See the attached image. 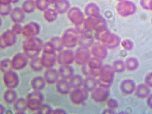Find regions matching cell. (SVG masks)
Masks as SVG:
<instances>
[{"mask_svg": "<svg viewBox=\"0 0 152 114\" xmlns=\"http://www.w3.org/2000/svg\"><path fill=\"white\" fill-rule=\"evenodd\" d=\"M50 4H54L58 0H46Z\"/></svg>", "mask_w": 152, "mask_h": 114, "instance_id": "obj_52", "label": "cell"}, {"mask_svg": "<svg viewBox=\"0 0 152 114\" xmlns=\"http://www.w3.org/2000/svg\"><path fill=\"white\" fill-rule=\"evenodd\" d=\"M25 13L22 8L17 7L12 9L10 15L11 19L14 23H20L25 19Z\"/></svg>", "mask_w": 152, "mask_h": 114, "instance_id": "obj_21", "label": "cell"}, {"mask_svg": "<svg viewBox=\"0 0 152 114\" xmlns=\"http://www.w3.org/2000/svg\"><path fill=\"white\" fill-rule=\"evenodd\" d=\"M50 41L56 51L60 52L62 50L64 46L61 38L58 37H54L51 39Z\"/></svg>", "mask_w": 152, "mask_h": 114, "instance_id": "obj_37", "label": "cell"}, {"mask_svg": "<svg viewBox=\"0 0 152 114\" xmlns=\"http://www.w3.org/2000/svg\"><path fill=\"white\" fill-rule=\"evenodd\" d=\"M3 97L6 103L12 104H13L17 99V95L14 89L8 88L4 92Z\"/></svg>", "mask_w": 152, "mask_h": 114, "instance_id": "obj_30", "label": "cell"}, {"mask_svg": "<svg viewBox=\"0 0 152 114\" xmlns=\"http://www.w3.org/2000/svg\"><path fill=\"white\" fill-rule=\"evenodd\" d=\"M13 107L16 113H24L28 109L26 99L23 97L17 98L13 103Z\"/></svg>", "mask_w": 152, "mask_h": 114, "instance_id": "obj_25", "label": "cell"}, {"mask_svg": "<svg viewBox=\"0 0 152 114\" xmlns=\"http://www.w3.org/2000/svg\"><path fill=\"white\" fill-rule=\"evenodd\" d=\"M98 85L97 80L95 77L88 76L83 80V88L88 92H92Z\"/></svg>", "mask_w": 152, "mask_h": 114, "instance_id": "obj_27", "label": "cell"}, {"mask_svg": "<svg viewBox=\"0 0 152 114\" xmlns=\"http://www.w3.org/2000/svg\"><path fill=\"white\" fill-rule=\"evenodd\" d=\"M70 4L68 0H58L54 4V9L58 13L63 14L69 9Z\"/></svg>", "mask_w": 152, "mask_h": 114, "instance_id": "obj_28", "label": "cell"}, {"mask_svg": "<svg viewBox=\"0 0 152 114\" xmlns=\"http://www.w3.org/2000/svg\"><path fill=\"white\" fill-rule=\"evenodd\" d=\"M147 104L148 106L152 109V94L149 95L148 97Z\"/></svg>", "mask_w": 152, "mask_h": 114, "instance_id": "obj_48", "label": "cell"}, {"mask_svg": "<svg viewBox=\"0 0 152 114\" xmlns=\"http://www.w3.org/2000/svg\"><path fill=\"white\" fill-rule=\"evenodd\" d=\"M88 92L83 88L74 89L69 93L70 100L74 104H81L88 99Z\"/></svg>", "mask_w": 152, "mask_h": 114, "instance_id": "obj_8", "label": "cell"}, {"mask_svg": "<svg viewBox=\"0 0 152 114\" xmlns=\"http://www.w3.org/2000/svg\"><path fill=\"white\" fill-rule=\"evenodd\" d=\"M150 90L145 84H140L136 88L135 94L138 98L144 99L150 95Z\"/></svg>", "mask_w": 152, "mask_h": 114, "instance_id": "obj_29", "label": "cell"}, {"mask_svg": "<svg viewBox=\"0 0 152 114\" xmlns=\"http://www.w3.org/2000/svg\"><path fill=\"white\" fill-rule=\"evenodd\" d=\"M43 52L47 53H56V50L50 41L43 44Z\"/></svg>", "mask_w": 152, "mask_h": 114, "instance_id": "obj_42", "label": "cell"}, {"mask_svg": "<svg viewBox=\"0 0 152 114\" xmlns=\"http://www.w3.org/2000/svg\"><path fill=\"white\" fill-rule=\"evenodd\" d=\"M136 86L133 80L125 79L122 81L120 85V89L122 93L126 95L133 93L136 89Z\"/></svg>", "mask_w": 152, "mask_h": 114, "instance_id": "obj_20", "label": "cell"}, {"mask_svg": "<svg viewBox=\"0 0 152 114\" xmlns=\"http://www.w3.org/2000/svg\"><path fill=\"white\" fill-rule=\"evenodd\" d=\"M102 60L94 57L90 58L88 62L82 66V71L87 76L98 77L100 70L103 66Z\"/></svg>", "mask_w": 152, "mask_h": 114, "instance_id": "obj_4", "label": "cell"}, {"mask_svg": "<svg viewBox=\"0 0 152 114\" xmlns=\"http://www.w3.org/2000/svg\"><path fill=\"white\" fill-rule=\"evenodd\" d=\"M43 44L42 40L37 37L25 39L22 43L24 53L31 59L38 57L42 50Z\"/></svg>", "mask_w": 152, "mask_h": 114, "instance_id": "obj_1", "label": "cell"}, {"mask_svg": "<svg viewBox=\"0 0 152 114\" xmlns=\"http://www.w3.org/2000/svg\"><path fill=\"white\" fill-rule=\"evenodd\" d=\"M126 68L128 71H132L137 69L139 65L138 62L135 60L128 59L125 63Z\"/></svg>", "mask_w": 152, "mask_h": 114, "instance_id": "obj_39", "label": "cell"}, {"mask_svg": "<svg viewBox=\"0 0 152 114\" xmlns=\"http://www.w3.org/2000/svg\"><path fill=\"white\" fill-rule=\"evenodd\" d=\"M85 11L86 15L89 16L99 15V12L98 7L93 3L87 4L85 8Z\"/></svg>", "mask_w": 152, "mask_h": 114, "instance_id": "obj_35", "label": "cell"}, {"mask_svg": "<svg viewBox=\"0 0 152 114\" xmlns=\"http://www.w3.org/2000/svg\"><path fill=\"white\" fill-rule=\"evenodd\" d=\"M58 14L54 9L48 8L44 11L43 16L47 22L52 23L56 20Z\"/></svg>", "mask_w": 152, "mask_h": 114, "instance_id": "obj_31", "label": "cell"}, {"mask_svg": "<svg viewBox=\"0 0 152 114\" xmlns=\"http://www.w3.org/2000/svg\"><path fill=\"white\" fill-rule=\"evenodd\" d=\"M6 112L5 108L3 104H0V113L4 114Z\"/></svg>", "mask_w": 152, "mask_h": 114, "instance_id": "obj_51", "label": "cell"}, {"mask_svg": "<svg viewBox=\"0 0 152 114\" xmlns=\"http://www.w3.org/2000/svg\"><path fill=\"white\" fill-rule=\"evenodd\" d=\"M110 94L109 88L99 86L91 92V97L94 101L102 102L107 99Z\"/></svg>", "mask_w": 152, "mask_h": 114, "instance_id": "obj_12", "label": "cell"}, {"mask_svg": "<svg viewBox=\"0 0 152 114\" xmlns=\"http://www.w3.org/2000/svg\"><path fill=\"white\" fill-rule=\"evenodd\" d=\"M95 36L96 39L107 48L113 49L118 45L117 38L106 28L96 31Z\"/></svg>", "mask_w": 152, "mask_h": 114, "instance_id": "obj_3", "label": "cell"}, {"mask_svg": "<svg viewBox=\"0 0 152 114\" xmlns=\"http://www.w3.org/2000/svg\"><path fill=\"white\" fill-rule=\"evenodd\" d=\"M46 83L43 77L38 76L32 79L31 84L34 90L40 91L45 88Z\"/></svg>", "mask_w": 152, "mask_h": 114, "instance_id": "obj_24", "label": "cell"}, {"mask_svg": "<svg viewBox=\"0 0 152 114\" xmlns=\"http://www.w3.org/2000/svg\"><path fill=\"white\" fill-rule=\"evenodd\" d=\"M84 24L85 29L91 31L94 30L97 31L106 28L105 20L99 15L89 16Z\"/></svg>", "mask_w": 152, "mask_h": 114, "instance_id": "obj_6", "label": "cell"}, {"mask_svg": "<svg viewBox=\"0 0 152 114\" xmlns=\"http://www.w3.org/2000/svg\"><path fill=\"white\" fill-rule=\"evenodd\" d=\"M102 113L103 114H114L115 113L113 110L108 108L104 109L102 112Z\"/></svg>", "mask_w": 152, "mask_h": 114, "instance_id": "obj_49", "label": "cell"}, {"mask_svg": "<svg viewBox=\"0 0 152 114\" xmlns=\"http://www.w3.org/2000/svg\"><path fill=\"white\" fill-rule=\"evenodd\" d=\"M75 61L79 65L86 64L90 58V52L88 48L81 46L78 48L74 53Z\"/></svg>", "mask_w": 152, "mask_h": 114, "instance_id": "obj_13", "label": "cell"}, {"mask_svg": "<svg viewBox=\"0 0 152 114\" xmlns=\"http://www.w3.org/2000/svg\"><path fill=\"white\" fill-rule=\"evenodd\" d=\"M90 31L86 29L83 31L79 43L81 46L88 48L92 45L93 41Z\"/></svg>", "mask_w": 152, "mask_h": 114, "instance_id": "obj_26", "label": "cell"}, {"mask_svg": "<svg viewBox=\"0 0 152 114\" xmlns=\"http://www.w3.org/2000/svg\"><path fill=\"white\" fill-rule=\"evenodd\" d=\"M17 35L11 29L4 31L0 37V48L4 49L11 47L15 43Z\"/></svg>", "mask_w": 152, "mask_h": 114, "instance_id": "obj_10", "label": "cell"}, {"mask_svg": "<svg viewBox=\"0 0 152 114\" xmlns=\"http://www.w3.org/2000/svg\"><path fill=\"white\" fill-rule=\"evenodd\" d=\"M40 31V25L36 22L32 21L23 26L21 34L25 39H28L36 37L39 34Z\"/></svg>", "mask_w": 152, "mask_h": 114, "instance_id": "obj_9", "label": "cell"}, {"mask_svg": "<svg viewBox=\"0 0 152 114\" xmlns=\"http://www.w3.org/2000/svg\"><path fill=\"white\" fill-rule=\"evenodd\" d=\"M11 59L6 58L2 59L0 63V69L1 72L4 73L12 70Z\"/></svg>", "mask_w": 152, "mask_h": 114, "instance_id": "obj_36", "label": "cell"}, {"mask_svg": "<svg viewBox=\"0 0 152 114\" xmlns=\"http://www.w3.org/2000/svg\"><path fill=\"white\" fill-rule=\"evenodd\" d=\"M107 48L102 44L96 43L93 45L91 51L94 57L102 60L105 59L107 56Z\"/></svg>", "mask_w": 152, "mask_h": 114, "instance_id": "obj_17", "label": "cell"}, {"mask_svg": "<svg viewBox=\"0 0 152 114\" xmlns=\"http://www.w3.org/2000/svg\"><path fill=\"white\" fill-rule=\"evenodd\" d=\"M57 56L56 53H47L43 52L40 58L44 68L47 69L53 68L56 64Z\"/></svg>", "mask_w": 152, "mask_h": 114, "instance_id": "obj_18", "label": "cell"}, {"mask_svg": "<svg viewBox=\"0 0 152 114\" xmlns=\"http://www.w3.org/2000/svg\"><path fill=\"white\" fill-rule=\"evenodd\" d=\"M57 61L60 65H70L75 61L74 53L70 50H62L57 56Z\"/></svg>", "mask_w": 152, "mask_h": 114, "instance_id": "obj_15", "label": "cell"}, {"mask_svg": "<svg viewBox=\"0 0 152 114\" xmlns=\"http://www.w3.org/2000/svg\"><path fill=\"white\" fill-rule=\"evenodd\" d=\"M31 59L29 66L33 70L39 72L43 69L44 67L41 62L40 57L38 56Z\"/></svg>", "mask_w": 152, "mask_h": 114, "instance_id": "obj_33", "label": "cell"}, {"mask_svg": "<svg viewBox=\"0 0 152 114\" xmlns=\"http://www.w3.org/2000/svg\"><path fill=\"white\" fill-rule=\"evenodd\" d=\"M112 66L115 72L118 73L124 72L126 69L125 63L120 60L114 62Z\"/></svg>", "mask_w": 152, "mask_h": 114, "instance_id": "obj_38", "label": "cell"}, {"mask_svg": "<svg viewBox=\"0 0 152 114\" xmlns=\"http://www.w3.org/2000/svg\"><path fill=\"white\" fill-rule=\"evenodd\" d=\"M59 77L58 71L53 68L47 69L43 75L45 81L50 84L56 83L59 80Z\"/></svg>", "mask_w": 152, "mask_h": 114, "instance_id": "obj_19", "label": "cell"}, {"mask_svg": "<svg viewBox=\"0 0 152 114\" xmlns=\"http://www.w3.org/2000/svg\"><path fill=\"white\" fill-rule=\"evenodd\" d=\"M56 87L57 91L63 95H66L70 92L71 87L67 80L61 78L56 83Z\"/></svg>", "mask_w": 152, "mask_h": 114, "instance_id": "obj_22", "label": "cell"}, {"mask_svg": "<svg viewBox=\"0 0 152 114\" xmlns=\"http://www.w3.org/2000/svg\"><path fill=\"white\" fill-rule=\"evenodd\" d=\"M23 27L20 23H15L11 29L17 35L22 34Z\"/></svg>", "mask_w": 152, "mask_h": 114, "instance_id": "obj_44", "label": "cell"}, {"mask_svg": "<svg viewBox=\"0 0 152 114\" xmlns=\"http://www.w3.org/2000/svg\"><path fill=\"white\" fill-rule=\"evenodd\" d=\"M12 3V0H0V4H10Z\"/></svg>", "mask_w": 152, "mask_h": 114, "instance_id": "obj_50", "label": "cell"}, {"mask_svg": "<svg viewBox=\"0 0 152 114\" xmlns=\"http://www.w3.org/2000/svg\"><path fill=\"white\" fill-rule=\"evenodd\" d=\"M83 80L81 75H75L69 79V82L71 88L75 89L81 88L83 86Z\"/></svg>", "mask_w": 152, "mask_h": 114, "instance_id": "obj_32", "label": "cell"}, {"mask_svg": "<svg viewBox=\"0 0 152 114\" xmlns=\"http://www.w3.org/2000/svg\"><path fill=\"white\" fill-rule=\"evenodd\" d=\"M58 72L62 78L69 79L74 75V70L70 65H61Z\"/></svg>", "mask_w": 152, "mask_h": 114, "instance_id": "obj_23", "label": "cell"}, {"mask_svg": "<svg viewBox=\"0 0 152 114\" xmlns=\"http://www.w3.org/2000/svg\"><path fill=\"white\" fill-rule=\"evenodd\" d=\"M10 4H0V14L2 16H6L10 14L12 10Z\"/></svg>", "mask_w": 152, "mask_h": 114, "instance_id": "obj_43", "label": "cell"}, {"mask_svg": "<svg viewBox=\"0 0 152 114\" xmlns=\"http://www.w3.org/2000/svg\"><path fill=\"white\" fill-rule=\"evenodd\" d=\"M78 35L77 31L73 28L66 29L61 38L64 47L67 48L75 47L78 41Z\"/></svg>", "mask_w": 152, "mask_h": 114, "instance_id": "obj_7", "label": "cell"}, {"mask_svg": "<svg viewBox=\"0 0 152 114\" xmlns=\"http://www.w3.org/2000/svg\"><path fill=\"white\" fill-rule=\"evenodd\" d=\"M53 110L50 105L43 103L37 111L38 114H51Z\"/></svg>", "mask_w": 152, "mask_h": 114, "instance_id": "obj_41", "label": "cell"}, {"mask_svg": "<svg viewBox=\"0 0 152 114\" xmlns=\"http://www.w3.org/2000/svg\"><path fill=\"white\" fill-rule=\"evenodd\" d=\"M19 0H12V3L13 4H15L18 3Z\"/></svg>", "mask_w": 152, "mask_h": 114, "instance_id": "obj_53", "label": "cell"}, {"mask_svg": "<svg viewBox=\"0 0 152 114\" xmlns=\"http://www.w3.org/2000/svg\"><path fill=\"white\" fill-rule=\"evenodd\" d=\"M3 80L8 88L14 89L19 83V78L17 73L12 70L4 73Z\"/></svg>", "mask_w": 152, "mask_h": 114, "instance_id": "obj_11", "label": "cell"}, {"mask_svg": "<svg viewBox=\"0 0 152 114\" xmlns=\"http://www.w3.org/2000/svg\"><path fill=\"white\" fill-rule=\"evenodd\" d=\"M118 105L117 101L113 99H109L107 102V105L108 108L113 110L117 108Z\"/></svg>", "mask_w": 152, "mask_h": 114, "instance_id": "obj_45", "label": "cell"}, {"mask_svg": "<svg viewBox=\"0 0 152 114\" xmlns=\"http://www.w3.org/2000/svg\"><path fill=\"white\" fill-rule=\"evenodd\" d=\"M115 73L112 66L108 64L103 65L97 80L98 85L109 88L114 80Z\"/></svg>", "mask_w": 152, "mask_h": 114, "instance_id": "obj_2", "label": "cell"}, {"mask_svg": "<svg viewBox=\"0 0 152 114\" xmlns=\"http://www.w3.org/2000/svg\"><path fill=\"white\" fill-rule=\"evenodd\" d=\"M145 84L148 86L152 88V72L148 74L145 78Z\"/></svg>", "mask_w": 152, "mask_h": 114, "instance_id": "obj_46", "label": "cell"}, {"mask_svg": "<svg viewBox=\"0 0 152 114\" xmlns=\"http://www.w3.org/2000/svg\"><path fill=\"white\" fill-rule=\"evenodd\" d=\"M35 1L36 8L42 11L48 9L50 5L46 0H36Z\"/></svg>", "mask_w": 152, "mask_h": 114, "instance_id": "obj_40", "label": "cell"}, {"mask_svg": "<svg viewBox=\"0 0 152 114\" xmlns=\"http://www.w3.org/2000/svg\"><path fill=\"white\" fill-rule=\"evenodd\" d=\"M36 7L35 1L33 0H26L23 3L22 8L25 13H32L35 10Z\"/></svg>", "mask_w": 152, "mask_h": 114, "instance_id": "obj_34", "label": "cell"}, {"mask_svg": "<svg viewBox=\"0 0 152 114\" xmlns=\"http://www.w3.org/2000/svg\"><path fill=\"white\" fill-rule=\"evenodd\" d=\"M67 17L73 23L76 25H80L84 20L82 13L79 9L76 7L72 8L69 11Z\"/></svg>", "mask_w": 152, "mask_h": 114, "instance_id": "obj_16", "label": "cell"}, {"mask_svg": "<svg viewBox=\"0 0 152 114\" xmlns=\"http://www.w3.org/2000/svg\"><path fill=\"white\" fill-rule=\"evenodd\" d=\"M44 97L40 91L34 90L29 93L26 98L28 108L31 111H37L43 104Z\"/></svg>", "mask_w": 152, "mask_h": 114, "instance_id": "obj_5", "label": "cell"}, {"mask_svg": "<svg viewBox=\"0 0 152 114\" xmlns=\"http://www.w3.org/2000/svg\"><path fill=\"white\" fill-rule=\"evenodd\" d=\"M66 113L64 110L60 108L53 110L51 113V114H65Z\"/></svg>", "mask_w": 152, "mask_h": 114, "instance_id": "obj_47", "label": "cell"}, {"mask_svg": "<svg viewBox=\"0 0 152 114\" xmlns=\"http://www.w3.org/2000/svg\"><path fill=\"white\" fill-rule=\"evenodd\" d=\"M28 58L24 53L15 54L11 59L13 69L18 71L24 68L28 64Z\"/></svg>", "mask_w": 152, "mask_h": 114, "instance_id": "obj_14", "label": "cell"}]
</instances>
